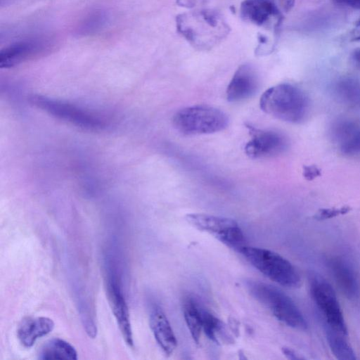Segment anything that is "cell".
I'll return each instance as SVG.
<instances>
[{"mask_svg":"<svg viewBox=\"0 0 360 360\" xmlns=\"http://www.w3.org/2000/svg\"><path fill=\"white\" fill-rule=\"evenodd\" d=\"M210 1V0H176V3L180 6L192 8L203 5Z\"/></svg>","mask_w":360,"mask_h":360,"instance_id":"cell-26","label":"cell"},{"mask_svg":"<svg viewBox=\"0 0 360 360\" xmlns=\"http://www.w3.org/2000/svg\"><path fill=\"white\" fill-rule=\"evenodd\" d=\"M340 150L346 155L360 153V131H355L347 138L341 141Z\"/></svg>","mask_w":360,"mask_h":360,"instance_id":"cell-23","label":"cell"},{"mask_svg":"<svg viewBox=\"0 0 360 360\" xmlns=\"http://www.w3.org/2000/svg\"><path fill=\"white\" fill-rule=\"evenodd\" d=\"M174 128L184 135L212 134L226 128L229 119L221 110L209 105H193L177 111L172 118Z\"/></svg>","mask_w":360,"mask_h":360,"instance_id":"cell-5","label":"cell"},{"mask_svg":"<svg viewBox=\"0 0 360 360\" xmlns=\"http://www.w3.org/2000/svg\"><path fill=\"white\" fill-rule=\"evenodd\" d=\"M265 113L290 123H300L307 116L309 99L298 87L280 84L266 90L259 100Z\"/></svg>","mask_w":360,"mask_h":360,"instance_id":"cell-2","label":"cell"},{"mask_svg":"<svg viewBox=\"0 0 360 360\" xmlns=\"http://www.w3.org/2000/svg\"><path fill=\"white\" fill-rule=\"evenodd\" d=\"M294 4L295 0H244L240 4V15L245 22L276 30Z\"/></svg>","mask_w":360,"mask_h":360,"instance_id":"cell-6","label":"cell"},{"mask_svg":"<svg viewBox=\"0 0 360 360\" xmlns=\"http://www.w3.org/2000/svg\"><path fill=\"white\" fill-rule=\"evenodd\" d=\"M350 207L344 206L341 207L323 208L319 210L315 214V218L318 220H325L331 219L339 215L345 214L349 212Z\"/></svg>","mask_w":360,"mask_h":360,"instance_id":"cell-24","label":"cell"},{"mask_svg":"<svg viewBox=\"0 0 360 360\" xmlns=\"http://www.w3.org/2000/svg\"><path fill=\"white\" fill-rule=\"evenodd\" d=\"M330 266L337 284L350 300L359 297V289L355 274L351 266L344 259L334 258L330 262Z\"/></svg>","mask_w":360,"mask_h":360,"instance_id":"cell-16","label":"cell"},{"mask_svg":"<svg viewBox=\"0 0 360 360\" xmlns=\"http://www.w3.org/2000/svg\"><path fill=\"white\" fill-rule=\"evenodd\" d=\"M350 37L352 40L360 41V19L353 27Z\"/></svg>","mask_w":360,"mask_h":360,"instance_id":"cell-28","label":"cell"},{"mask_svg":"<svg viewBox=\"0 0 360 360\" xmlns=\"http://www.w3.org/2000/svg\"><path fill=\"white\" fill-rule=\"evenodd\" d=\"M184 317L193 340L198 344L202 330L201 308L192 299L184 301Z\"/></svg>","mask_w":360,"mask_h":360,"instance_id":"cell-19","label":"cell"},{"mask_svg":"<svg viewBox=\"0 0 360 360\" xmlns=\"http://www.w3.org/2000/svg\"><path fill=\"white\" fill-rule=\"evenodd\" d=\"M258 271L281 285L295 288L301 278L295 266L279 254L264 248L245 245L239 251Z\"/></svg>","mask_w":360,"mask_h":360,"instance_id":"cell-3","label":"cell"},{"mask_svg":"<svg viewBox=\"0 0 360 360\" xmlns=\"http://www.w3.org/2000/svg\"><path fill=\"white\" fill-rule=\"evenodd\" d=\"M302 174L305 179L312 181L321 176V170L316 165H304Z\"/></svg>","mask_w":360,"mask_h":360,"instance_id":"cell-25","label":"cell"},{"mask_svg":"<svg viewBox=\"0 0 360 360\" xmlns=\"http://www.w3.org/2000/svg\"><path fill=\"white\" fill-rule=\"evenodd\" d=\"M30 100L35 106L49 114L77 127L100 129L106 126L103 118L75 105L39 95H34Z\"/></svg>","mask_w":360,"mask_h":360,"instance_id":"cell-8","label":"cell"},{"mask_svg":"<svg viewBox=\"0 0 360 360\" xmlns=\"http://www.w3.org/2000/svg\"><path fill=\"white\" fill-rule=\"evenodd\" d=\"M185 218L195 229L212 235L238 252L245 245L243 233L234 219L202 213L188 214Z\"/></svg>","mask_w":360,"mask_h":360,"instance_id":"cell-7","label":"cell"},{"mask_svg":"<svg viewBox=\"0 0 360 360\" xmlns=\"http://www.w3.org/2000/svg\"><path fill=\"white\" fill-rule=\"evenodd\" d=\"M250 135V140L245 144L244 150L252 159H264L283 153L288 147L285 136L276 131L261 129L245 124Z\"/></svg>","mask_w":360,"mask_h":360,"instance_id":"cell-11","label":"cell"},{"mask_svg":"<svg viewBox=\"0 0 360 360\" xmlns=\"http://www.w3.org/2000/svg\"><path fill=\"white\" fill-rule=\"evenodd\" d=\"M105 288L109 304L117 323L122 335L127 344L134 345L132 330L127 303L122 288V283L116 268L106 262Z\"/></svg>","mask_w":360,"mask_h":360,"instance_id":"cell-10","label":"cell"},{"mask_svg":"<svg viewBox=\"0 0 360 360\" xmlns=\"http://www.w3.org/2000/svg\"><path fill=\"white\" fill-rule=\"evenodd\" d=\"M335 93L345 103L360 105V80L354 77H343L335 84Z\"/></svg>","mask_w":360,"mask_h":360,"instance_id":"cell-20","label":"cell"},{"mask_svg":"<svg viewBox=\"0 0 360 360\" xmlns=\"http://www.w3.org/2000/svg\"><path fill=\"white\" fill-rule=\"evenodd\" d=\"M40 359H77L75 348L60 338H53L46 342L39 353Z\"/></svg>","mask_w":360,"mask_h":360,"instance_id":"cell-17","label":"cell"},{"mask_svg":"<svg viewBox=\"0 0 360 360\" xmlns=\"http://www.w3.org/2000/svg\"><path fill=\"white\" fill-rule=\"evenodd\" d=\"M106 15L101 11H96L90 14L82 22L80 32L89 34L96 32L103 26L106 22Z\"/></svg>","mask_w":360,"mask_h":360,"instance_id":"cell-22","label":"cell"},{"mask_svg":"<svg viewBox=\"0 0 360 360\" xmlns=\"http://www.w3.org/2000/svg\"><path fill=\"white\" fill-rule=\"evenodd\" d=\"M178 32L194 48L210 50L230 32L223 15L212 9H198L181 13L176 18Z\"/></svg>","mask_w":360,"mask_h":360,"instance_id":"cell-1","label":"cell"},{"mask_svg":"<svg viewBox=\"0 0 360 360\" xmlns=\"http://www.w3.org/2000/svg\"><path fill=\"white\" fill-rule=\"evenodd\" d=\"M201 317L202 330L205 335L212 341L220 343L226 332L223 322L202 309H201Z\"/></svg>","mask_w":360,"mask_h":360,"instance_id":"cell-21","label":"cell"},{"mask_svg":"<svg viewBox=\"0 0 360 360\" xmlns=\"http://www.w3.org/2000/svg\"><path fill=\"white\" fill-rule=\"evenodd\" d=\"M150 326L154 338L164 353L171 355L176 349L177 341L165 313L159 307H154L150 314Z\"/></svg>","mask_w":360,"mask_h":360,"instance_id":"cell-14","label":"cell"},{"mask_svg":"<svg viewBox=\"0 0 360 360\" xmlns=\"http://www.w3.org/2000/svg\"><path fill=\"white\" fill-rule=\"evenodd\" d=\"M259 88V78L255 69L243 64L235 72L226 89V98L236 103L252 96Z\"/></svg>","mask_w":360,"mask_h":360,"instance_id":"cell-12","label":"cell"},{"mask_svg":"<svg viewBox=\"0 0 360 360\" xmlns=\"http://www.w3.org/2000/svg\"><path fill=\"white\" fill-rule=\"evenodd\" d=\"M45 43L39 39H25L12 43L0 51V68H13L42 52Z\"/></svg>","mask_w":360,"mask_h":360,"instance_id":"cell-13","label":"cell"},{"mask_svg":"<svg viewBox=\"0 0 360 360\" xmlns=\"http://www.w3.org/2000/svg\"><path fill=\"white\" fill-rule=\"evenodd\" d=\"M282 352L284 355L289 359H302V357L299 356L296 352L288 347H283Z\"/></svg>","mask_w":360,"mask_h":360,"instance_id":"cell-29","label":"cell"},{"mask_svg":"<svg viewBox=\"0 0 360 360\" xmlns=\"http://www.w3.org/2000/svg\"><path fill=\"white\" fill-rule=\"evenodd\" d=\"M335 1L350 8L360 9V0H335Z\"/></svg>","mask_w":360,"mask_h":360,"instance_id":"cell-27","label":"cell"},{"mask_svg":"<svg viewBox=\"0 0 360 360\" xmlns=\"http://www.w3.org/2000/svg\"><path fill=\"white\" fill-rule=\"evenodd\" d=\"M311 297L324 317L326 325L347 335V328L335 292L321 276L312 274L310 277Z\"/></svg>","mask_w":360,"mask_h":360,"instance_id":"cell-9","label":"cell"},{"mask_svg":"<svg viewBox=\"0 0 360 360\" xmlns=\"http://www.w3.org/2000/svg\"><path fill=\"white\" fill-rule=\"evenodd\" d=\"M54 328L52 319L44 317H27L20 323L17 335L25 347H31L40 338L51 333Z\"/></svg>","mask_w":360,"mask_h":360,"instance_id":"cell-15","label":"cell"},{"mask_svg":"<svg viewBox=\"0 0 360 360\" xmlns=\"http://www.w3.org/2000/svg\"><path fill=\"white\" fill-rule=\"evenodd\" d=\"M326 340L333 355L340 360H354L356 359L354 351L345 339L347 335L325 325Z\"/></svg>","mask_w":360,"mask_h":360,"instance_id":"cell-18","label":"cell"},{"mask_svg":"<svg viewBox=\"0 0 360 360\" xmlns=\"http://www.w3.org/2000/svg\"><path fill=\"white\" fill-rule=\"evenodd\" d=\"M352 58L355 63L360 67V49L354 51Z\"/></svg>","mask_w":360,"mask_h":360,"instance_id":"cell-30","label":"cell"},{"mask_svg":"<svg viewBox=\"0 0 360 360\" xmlns=\"http://www.w3.org/2000/svg\"><path fill=\"white\" fill-rule=\"evenodd\" d=\"M250 294L266 307L280 321L292 328L304 330L307 323L302 314L285 293L271 285L261 282H250Z\"/></svg>","mask_w":360,"mask_h":360,"instance_id":"cell-4","label":"cell"}]
</instances>
